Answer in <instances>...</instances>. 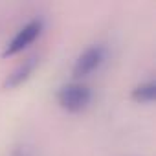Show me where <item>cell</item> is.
Returning a JSON list of instances; mask_svg holds the SVG:
<instances>
[{"label":"cell","mask_w":156,"mask_h":156,"mask_svg":"<svg viewBox=\"0 0 156 156\" xmlns=\"http://www.w3.org/2000/svg\"><path fill=\"white\" fill-rule=\"evenodd\" d=\"M13 156H28V154H26L24 151H15V152H13Z\"/></svg>","instance_id":"6"},{"label":"cell","mask_w":156,"mask_h":156,"mask_svg":"<svg viewBox=\"0 0 156 156\" xmlns=\"http://www.w3.org/2000/svg\"><path fill=\"white\" fill-rule=\"evenodd\" d=\"M37 64H39V59H37L35 55L24 59V61H22V62L6 77V81H4L2 88H4V90H13V88H19L20 85H24V83L30 79V77L33 75Z\"/></svg>","instance_id":"4"},{"label":"cell","mask_w":156,"mask_h":156,"mask_svg":"<svg viewBox=\"0 0 156 156\" xmlns=\"http://www.w3.org/2000/svg\"><path fill=\"white\" fill-rule=\"evenodd\" d=\"M107 59V50L101 44H92L88 46L79 57L75 59L73 68H72V77L75 81H81L85 77L92 75L96 70L101 68V64Z\"/></svg>","instance_id":"2"},{"label":"cell","mask_w":156,"mask_h":156,"mask_svg":"<svg viewBox=\"0 0 156 156\" xmlns=\"http://www.w3.org/2000/svg\"><path fill=\"white\" fill-rule=\"evenodd\" d=\"M92 101V90L88 85L81 81H73L68 85H62L57 92V103L61 108H64L70 114L83 112Z\"/></svg>","instance_id":"1"},{"label":"cell","mask_w":156,"mask_h":156,"mask_svg":"<svg viewBox=\"0 0 156 156\" xmlns=\"http://www.w3.org/2000/svg\"><path fill=\"white\" fill-rule=\"evenodd\" d=\"M130 96L138 103H152L156 99V83L152 79L145 81V83H140L138 87H134Z\"/></svg>","instance_id":"5"},{"label":"cell","mask_w":156,"mask_h":156,"mask_svg":"<svg viewBox=\"0 0 156 156\" xmlns=\"http://www.w3.org/2000/svg\"><path fill=\"white\" fill-rule=\"evenodd\" d=\"M42 28H44L42 19H33V20H30L28 24H24V26L15 33V37L6 44V48H4V51H2V57H13V55L20 53V51H24V50L42 33Z\"/></svg>","instance_id":"3"}]
</instances>
